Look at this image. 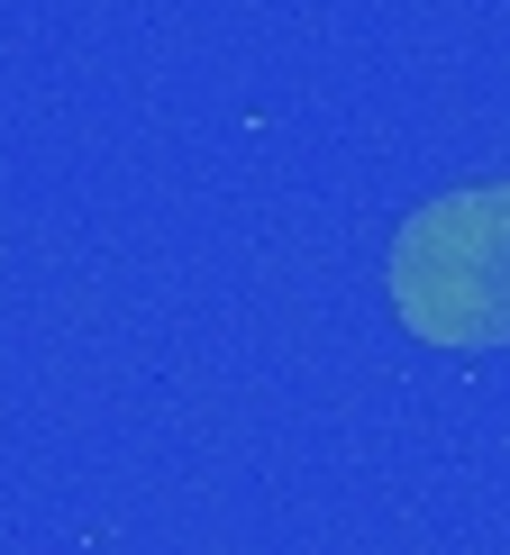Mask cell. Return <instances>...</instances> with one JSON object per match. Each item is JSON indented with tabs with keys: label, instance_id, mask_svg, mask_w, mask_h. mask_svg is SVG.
<instances>
[{
	"label": "cell",
	"instance_id": "obj_1",
	"mask_svg": "<svg viewBox=\"0 0 510 555\" xmlns=\"http://www.w3.org/2000/svg\"><path fill=\"white\" fill-rule=\"evenodd\" d=\"M383 292L392 319L437 356L510 346V173L420 201L383 256Z\"/></svg>",
	"mask_w": 510,
	"mask_h": 555
}]
</instances>
